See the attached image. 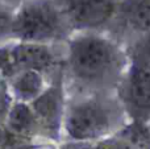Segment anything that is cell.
Listing matches in <instances>:
<instances>
[{
	"label": "cell",
	"instance_id": "1",
	"mask_svg": "<svg viewBox=\"0 0 150 149\" xmlns=\"http://www.w3.org/2000/svg\"><path fill=\"white\" fill-rule=\"evenodd\" d=\"M66 44V65L80 92L116 94L129 66L125 48L100 32L73 34Z\"/></svg>",
	"mask_w": 150,
	"mask_h": 149
},
{
	"label": "cell",
	"instance_id": "2",
	"mask_svg": "<svg viewBox=\"0 0 150 149\" xmlns=\"http://www.w3.org/2000/svg\"><path fill=\"white\" fill-rule=\"evenodd\" d=\"M125 114L116 94H82L67 106L63 128L79 143L103 140L125 127Z\"/></svg>",
	"mask_w": 150,
	"mask_h": 149
},
{
	"label": "cell",
	"instance_id": "3",
	"mask_svg": "<svg viewBox=\"0 0 150 149\" xmlns=\"http://www.w3.org/2000/svg\"><path fill=\"white\" fill-rule=\"evenodd\" d=\"M71 36L54 0H23L13 12L11 37L20 42L49 45Z\"/></svg>",
	"mask_w": 150,
	"mask_h": 149
},
{
	"label": "cell",
	"instance_id": "4",
	"mask_svg": "<svg viewBox=\"0 0 150 149\" xmlns=\"http://www.w3.org/2000/svg\"><path fill=\"white\" fill-rule=\"evenodd\" d=\"M71 33H105L120 0H54Z\"/></svg>",
	"mask_w": 150,
	"mask_h": 149
},
{
	"label": "cell",
	"instance_id": "5",
	"mask_svg": "<svg viewBox=\"0 0 150 149\" xmlns=\"http://www.w3.org/2000/svg\"><path fill=\"white\" fill-rule=\"evenodd\" d=\"M127 116L141 124L150 123V65L129 62L116 90Z\"/></svg>",
	"mask_w": 150,
	"mask_h": 149
},
{
	"label": "cell",
	"instance_id": "6",
	"mask_svg": "<svg viewBox=\"0 0 150 149\" xmlns=\"http://www.w3.org/2000/svg\"><path fill=\"white\" fill-rule=\"evenodd\" d=\"M105 33L124 48L150 33V0H120L116 16Z\"/></svg>",
	"mask_w": 150,
	"mask_h": 149
},
{
	"label": "cell",
	"instance_id": "7",
	"mask_svg": "<svg viewBox=\"0 0 150 149\" xmlns=\"http://www.w3.org/2000/svg\"><path fill=\"white\" fill-rule=\"evenodd\" d=\"M7 66L12 65L16 70L45 71L55 65V53L46 44H29L18 42L11 49H5Z\"/></svg>",
	"mask_w": 150,
	"mask_h": 149
},
{
	"label": "cell",
	"instance_id": "8",
	"mask_svg": "<svg viewBox=\"0 0 150 149\" xmlns=\"http://www.w3.org/2000/svg\"><path fill=\"white\" fill-rule=\"evenodd\" d=\"M34 116L37 123L52 133H58L61 121L63 120L62 91L59 86H53L42 92L33 102Z\"/></svg>",
	"mask_w": 150,
	"mask_h": 149
},
{
	"label": "cell",
	"instance_id": "9",
	"mask_svg": "<svg viewBox=\"0 0 150 149\" xmlns=\"http://www.w3.org/2000/svg\"><path fill=\"white\" fill-rule=\"evenodd\" d=\"M44 79L40 71L26 70L21 71L13 83L15 92L23 100H33L42 94Z\"/></svg>",
	"mask_w": 150,
	"mask_h": 149
},
{
	"label": "cell",
	"instance_id": "10",
	"mask_svg": "<svg viewBox=\"0 0 150 149\" xmlns=\"http://www.w3.org/2000/svg\"><path fill=\"white\" fill-rule=\"evenodd\" d=\"M125 50H127L129 62L150 65V33L130 42L125 48Z\"/></svg>",
	"mask_w": 150,
	"mask_h": 149
},
{
	"label": "cell",
	"instance_id": "11",
	"mask_svg": "<svg viewBox=\"0 0 150 149\" xmlns=\"http://www.w3.org/2000/svg\"><path fill=\"white\" fill-rule=\"evenodd\" d=\"M15 11L0 4V40L11 37V25Z\"/></svg>",
	"mask_w": 150,
	"mask_h": 149
},
{
	"label": "cell",
	"instance_id": "12",
	"mask_svg": "<svg viewBox=\"0 0 150 149\" xmlns=\"http://www.w3.org/2000/svg\"><path fill=\"white\" fill-rule=\"evenodd\" d=\"M21 3H23V0H0V4L9 8V9H12V11L17 9Z\"/></svg>",
	"mask_w": 150,
	"mask_h": 149
},
{
	"label": "cell",
	"instance_id": "13",
	"mask_svg": "<svg viewBox=\"0 0 150 149\" xmlns=\"http://www.w3.org/2000/svg\"><path fill=\"white\" fill-rule=\"evenodd\" d=\"M148 127H149V131H150V123H149V124H148Z\"/></svg>",
	"mask_w": 150,
	"mask_h": 149
}]
</instances>
